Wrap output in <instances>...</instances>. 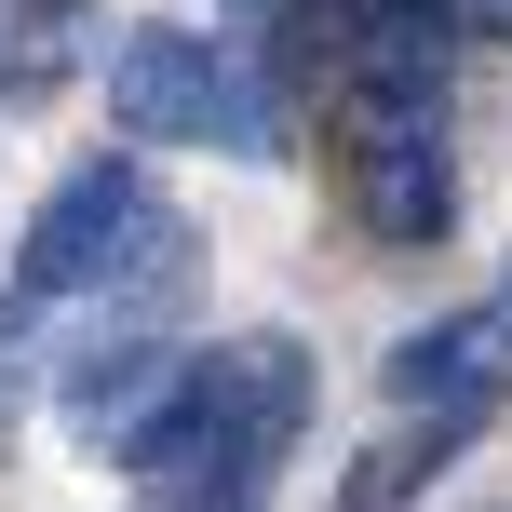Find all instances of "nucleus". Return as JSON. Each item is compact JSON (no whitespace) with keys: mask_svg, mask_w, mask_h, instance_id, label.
Masks as SVG:
<instances>
[{"mask_svg":"<svg viewBox=\"0 0 512 512\" xmlns=\"http://www.w3.org/2000/svg\"><path fill=\"white\" fill-rule=\"evenodd\" d=\"M297 418H310V351L297 337H216V351H189L176 378H162V405L135 418L108 459L135 472V486H189L203 512H230L270 486V459L297 445Z\"/></svg>","mask_w":512,"mask_h":512,"instance_id":"obj_1","label":"nucleus"},{"mask_svg":"<svg viewBox=\"0 0 512 512\" xmlns=\"http://www.w3.org/2000/svg\"><path fill=\"white\" fill-rule=\"evenodd\" d=\"M162 270H176V216H162L135 149L68 162L14 243V297H122V283H162Z\"/></svg>","mask_w":512,"mask_h":512,"instance_id":"obj_2","label":"nucleus"},{"mask_svg":"<svg viewBox=\"0 0 512 512\" xmlns=\"http://www.w3.org/2000/svg\"><path fill=\"white\" fill-rule=\"evenodd\" d=\"M108 122L122 135H176V149H230V162L283 149L270 81H256L230 41H203V27H122V54H108Z\"/></svg>","mask_w":512,"mask_h":512,"instance_id":"obj_3","label":"nucleus"},{"mask_svg":"<svg viewBox=\"0 0 512 512\" xmlns=\"http://www.w3.org/2000/svg\"><path fill=\"white\" fill-rule=\"evenodd\" d=\"M351 216L391 256H432L459 230V149H445V95L405 108H351Z\"/></svg>","mask_w":512,"mask_h":512,"instance_id":"obj_4","label":"nucleus"},{"mask_svg":"<svg viewBox=\"0 0 512 512\" xmlns=\"http://www.w3.org/2000/svg\"><path fill=\"white\" fill-rule=\"evenodd\" d=\"M378 378H391V405H499L512 391V283L445 310V324H418V337H391Z\"/></svg>","mask_w":512,"mask_h":512,"instance_id":"obj_5","label":"nucleus"},{"mask_svg":"<svg viewBox=\"0 0 512 512\" xmlns=\"http://www.w3.org/2000/svg\"><path fill=\"white\" fill-rule=\"evenodd\" d=\"M486 418H499V405H418L391 445H364V459H351V486H337L324 512H405V499H432L445 472H459V445L486 432Z\"/></svg>","mask_w":512,"mask_h":512,"instance_id":"obj_6","label":"nucleus"},{"mask_svg":"<svg viewBox=\"0 0 512 512\" xmlns=\"http://www.w3.org/2000/svg\"><path fill=\"white\" fill-rule=\"evenodd\" d=\"M162 378H176L162 337H95V351H68V378H54V418H68L81 445H122L135 418L162 405Z\"/></svg>","mask_w":512,"mask_h":512,"instance_id":"obj_7","label":"nucleus"},{"mask_svg":"<svg viewBox=\"0 0 512 512\" xmlns=\"http://www.w3.org/2000/svg\"><path fill=\"white\" fill-rule=\"evenodd\" d=\"M0 445H14V324H0Z\"/></svg>","mask_w":512,"mask_h":512,"instance_id":"obj_8","label":"nucleus"},{"mask_svg":"<svg viewBox=\"0 0 512 512\" xmlns=\"http://www.w3.org/2000/svg\"><path fill=\"white\" fill-rule=\"evenodd\" d=\"M230 512H243V499H230Z\"/></svg>","mask_w":512,"mask_h":512,"instance_id":"obj_9","label":"nucleus"}]
</instances>
